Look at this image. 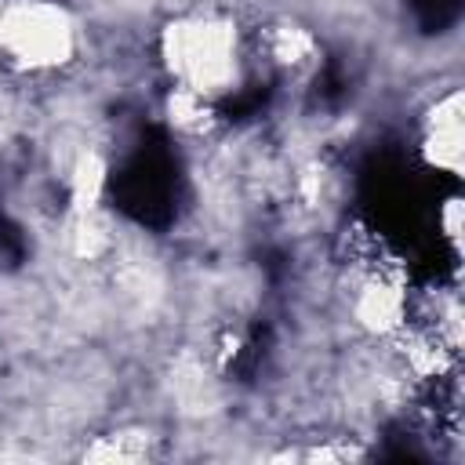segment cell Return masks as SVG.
I'll return each mask as SVG.
<instances>
[{
  "instance_id": "obj_1",
  "label": "cell",
  "mask_w": 465,
  "mask_h": 465,
  "mask_svg": "<svg viewBox=\"0 0 465 465\" xmlns=\"http://www.w3.org/2000/svg\"><path fill=\"white\" fill-rule=\"evenodd\" d=\"M109 193L113 203L142 222V225H167L178 211V196H182V171L174 153L167 149L163 138H149L142 145H134L124 163L113 171L109 178Z\"/></svg>"
},
{
  "instance_id": "obj_2",
  "label": "cell",
  "mask_w": 465,
  "mask_h": 465,
  "mask_svg": "<svg viewBox=\"0 0 465 465\" xmlns=\"http://www.w3.org/2000/svg\"><path fill=\"white\" fill-rule=\"evenodd\" d=\"M411 4V15L414 22L425 29V33H443L458 22L461 15V0H407Z\"/></svg>"
},
{
  "instance_id": "obj_3",
  "label": "cell",
  "mask_w": 465,
  "mask_h": 465,
  "mask_svg": "<svg viewBox=\"0 0 465 465\" xmlns=\"http://www.w3.org/2000/svg\"><path fill=\"white\" fill-rule=\"evenodd\" d=\"M22 254H25V243H22V232L7 222V214L0 211V265H15V262H22Z\"/></svg>"
}]
</instances>
